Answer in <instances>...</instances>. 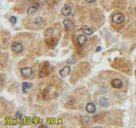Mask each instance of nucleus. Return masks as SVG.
<instances>
[{
    "instance_id": "obj_10",
    "label": "nucleus",
    "mask_w": 136,
    "mask_h": 128,
    "mask_svg": "<svg viewBox=\"0 0 136 128\" xmlns=\"http://www.w3.org/2000/svg\"><path fill=\"white\" fill-rule=\"evenodd\" d=\"M63 25H64V26H65V28L66 30H69V29H71V28H72L73 26V24L72 22L70 21V20H68V19H65L63 21Z\"/></svg>"
},
{
    "instance_id": "obj_5",
    "label": "nucleus",
    "mask_w": 136,
    "mask_h": 128,
    "mask_svg": "<svg viewBox=\"0 0 136 128\" xmlns=\"http://www.w3.org/2000/svg\"><path fill=\"white\" fill-rule=\"evenodd\" d=\"M111 85H112L113 88L120 89L123 86V83H122L121 80L119 79V78H115V79L112 80V81H111Z\"/></svg>"
},
{
    "instance_id": "obj_21",
    "label": "nucleus",
    "mask_w": 136,
    "mask_h": 128,
    "mask_svg": "<svg viewBox=\"0 0 136 128\" xmlns=\"http://www.w3.org/2000/svg\"><path fill=\"white\" fill-rule=\"evenodd\" d=\"M135 74H136V69H135Z\"/></svg>"
},
{
    "instance_id": "obj_7",
    "label": "nucleus",
    "mask_w": 136,
    "mask_h": 128,
    "mask_svg": "<svg viewBox=\"0 0 136 128\" xmlns=\"http://www.w3.org/2000/svg\"><path fill=\"white\" fill-rule=\"evenodd\" d=\"M86 111L88 113H90V114L95 113L96 112V106H95V104H94V103H92V102L88 103V104L86 105Z\"/></svg>"
},
{
    "instance_id": "obj_1",
    "label": "nucleus",
    "mask_w": 136,
    "mask_h": 128,
    "mask_svg": "<svg viewBox=\"0 0 136 128\" xmlns=\"http://www.w3.org/2000/svg\"><path fill=\"white\" fill-rule=\"evenodd\" d=\"M112 21L113 23L117 24V25L123 23L124 21V15L121 13H115V14H113V16L112 17Z\"/></svg>"
},
{
    "instance_id": "obj_17",
    "label": "nucleus",
    "mask_w": 136,
    "mask_h": 128,
    "mask_svg": "<svg viewBox=\"0 0 136 128\" xmlns=\"http://www.w3.org/2000/svg\"><path fill=\"white\" fill-rule=\"evenodd\" d=\"M102 47H97V49H96V52H99L100 51H102Z\"/></svg>"
},
{
    "instance_id": "obj_20",
    "label": "nucleus",
    "mask_w": 136,
    "mask_h": 128,
    "mask_svg": "<svg viewBox=\"0 0 136 128\" xmlns=\"http://www.w3.org/2000/svg\"><path fill=\"white\" fill-rule=\"evenodd\" d=\"M135 12H136V6H135Z\"/></svg>"
},
{
    "instance_id": "obj_16",
    "label": "nucleus",
    "mask_w": 136,
    "mask_h": 128,
    "mask_svg": "<svg viewBox=\"0 0 136 128\" xmlns=\"http://www.w3.org/2000/svg\"><path fill=\"white\" fill-rule=\"evenodd\" d=\"M15 117H16V118H18V119H21L22 114L17 112H16V114H15Z\"/></svg>"
},
{
    "instance_id": "obj_18",
    "label": "nucleus",
    "mask_w": 136,
    "mask_h": 128,
    "mask_svg": "<svg viewBox=\"0 0 136 128\" xmlns=\"http://www.w3.org/2000/svg\"><path fill=\"white\" fill-rule=\"evenodd\" d=\"M86 2H89V3H91V2H94L95 1V0H85Z\"/></svg>"
},
{
    "instance_id": "obj_12",
    "label": "nucleus",
    "mask_w": 136,
    "mask_h": 128,
    "mask_svg": "<svg viewBox=\"0 0 136 128\" xmlns=\"http://www.w3.org/2000/svg\"><path fill=\"white\" fill-rule=\"evenodd\" d=\"M38 7H39V6H38V5L36 4V3L32 4L29 9H28V11H27L28 14H33L38 10Z\"/></svg>"
},
{
    "instance_id": "obj_13",
    "label": "nucleus",
    "mask_w": 136,
    "mask_h": 128,
    "mask_svg": "<svg viewBox=\"0 0 136 128\" xmlns=\"http://www.w3.org/2000/svg\"><path fill=\"white\" fill-rule=\"evenodd\" d=\"M83 33L86 36H90L94 33V29H92L91 28H83Z\"/></svg>"
},
{
    "instance_id": "obj_9",
    "label": "nucleus",
    "mask_w": 136,
    "mask_h": 128,
    "mask_svg": "<svg viewBox=\"0 0 136 128\" xmlns=\"http://www.w3.org/2000/svg\"><path fill=\"white\" fill-rule=\"evenodd\" d=\"M99 104L101 106L104 107V108H107L108 106H109V100L106 97H100L99 98Z\"/></svg>"
},
{
    "instance_id": "obj_6",
    "label": "nucleus",
    "mask_w": 136,
    "mask_h": 128,
    "mask_svg": "<svg viewBox=\"0 0 136 128\" xmlns=\"http://www.w3.org/2000/svg\"><path fill=\"white\" fill-rule=\"evenodd\" d=\"M61 13L63 14L64 16L67 17L69 16L72 13V8L70 6L68 5H65L61 9Z\"/></svg>"
},
{
    "instance_id": "obj_8",
    "label": "nucleus",
    "mask_w": 136,
    "mask_h": 128,
    "mask_svg": "<svg viewBox=\"0 0 136 128\" xmlns=\"http://www.w3.org/2000/svg\"><path fill=\"white\" fill-rule=\"evenodd\" d=\"M77 42H78L79 45H80V46L84 45L87 42V36H84V34L80 35L77 37Z\"/></svg>"
},
{
    "instance_id": "obj_2",
    "label": "nucleus",
    "mask_w": 136,
    "mask_h": 128,
    "mask_svg": "<svg viewBox=\"0 0 136 128\" xmlns=\"http://www.w3.org/2000/svg\"><path fill=\"white\" fill-rule=\"evenodd\" d=\"M11 48L15 53H20V52H22L24 50L23 45L18 42H13L11 44Z\"/></svg>"
},
{
    "instance_id": "obj_3",
    "label": "nucleus",
    "mask_w": 136,
    "mask_h": 128,
    "mask_svg": "<svg viewBox=\"0 0 136 128\" xmlns=\"http://www.w3.org/2000/svg\"><path fill=\"white\" fill-rule=\"evenodd\" d=\"M71 73V67L69 66H65L63 68H61L60 70H59V74L61 77H66L69 74Z\"/></svg>"
},
{
    "instance_id": "obj_11",
    "label": "nucleus",
    "mask_w": 136,
    "mask_h": 128,
    "mask_svg": "<svg viewBox=\"0 0 136 128\" xmlns=\"http://www.w3.org/2000/svg\"><path fill=\"white\" fill-rule=\"evenodd\" d=\"M32 86V83L31 82H29V81H24V82L22 83V90L24 93H26L27 92V90L30 89L31 87Z\"/></svg>"
},
{
    "instance_id": "obj_4",
    "label": "nucleus",
    "mask_w": 136,
    "mask_h": 128,
    "mask_svg": "<svg viewBox=\"0 0 136 128\" xmlns=\"http://www.w3.org/2000/svg\"><path fill=\"white\" fill-rule=\"evenodd\" d=\"M32 69L31 67H24L20 70V74L24 77H29L32 74Z\"/></svg>"
},
{
    "instance_id": "obj_15",
    "label": "nucleus",
    "mask_w": 136,
    "mask_h": 128,
    "mask_svg": "<svg viewBox=\"0 0 136 128\" xmlns=\"http://www.w3.org/2000/svg\"><path fill=\"white\" fill-rule=\"evenodd\" d=\"M76 61V58L74 55H72V56H71V58H69L67 61H66V63H67L68 64H72V63H75Z\"/></svg>"
},
{
    "instance_id": "obj_19",
    "label": "nucleus",
    "mask_w": 136,
    "mask_h": 128,
    "mask_svg": "<svg viewBox=\"0 0 136 128\" xmlns=\"http://www.w3.org/2000/svg\"><path fill=\"white\" fill-rule=\"evenodd\" d=\"M39 127L40 128H42V127H47V126H46V125H41V126H39Z\"/></svg>"
},
{
    "instance_id": "obj_14",
    "label": "nucleus",
    "mask_w": 136,
    "mask_h": 128,
    "mask_svg": "<svg viewBox=\"0 0 136 128\" xmlns=\"http://www.w3.org/2000/svg\"><path fill=\"white\" fill-rule=\"evenodd\" d=\"M9 21L11 23L12 26H15V25L17 24V17L15 16H11L9 18Z\"/></svg>"
}]
</instances>
